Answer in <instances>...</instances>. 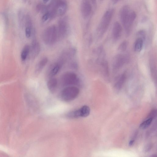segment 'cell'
<instances>
[{
    "instance_id": "cell-3",
    "label": "cell",
    "mask_w": 157,
    "mask_h": 157,
    "mask_svg": "<svg viewBox=\"0 0 157 157\" xmlns=\"http://www.w3.org/2000/svg\"><path fill=\"white\" fill-rule=\"evenodd\" d=\"M79 92V89L75 86H69L63 89L60 94V98L63 101L68 102L75 99Z\"/></svg>"
},
{
    "instance_id": "cell-13",
    "label": "cell",
    "mask_w": 157,
    "mask_h": 157,
    "mask_svg": "<svg viewBox=\"0 0 157 157\" xmlns=\"http://www.w3.org/2000/svg\"><path fill=\"white\" fill-rule=\"evenodd\" d=\"M40 51V46L39 43L35 39L33 40L31 47L29 53L32 58H36L39 54Z\"/></svg>"
},
{
    "instance_id": "cell-22",
    "label": "cell",
    "mask_w": 157,
    "mask_h": 157,
    "mask_svg": "<svg viewBox=\"0 0 157 157\" xmlns=\"http://www.w3.org/2000/svg\"><path fill=\"white\" fill-rule=\"evenodd\" d=\"M153 119L152 118H148L140 124V127L142 129H146L150 125Z\"/></svg>"
},
{
    "instance_id": "cell-16",
    "label": "cell",
    "mask_w": 157,
    "mask_h": 157,
    "mask_svg": "<svg viewBox=\"0 0 157 157\" xmlns=\"http://www.w3.org/2000/svg\"><path fill=\"white\" fill-rule=\"evenodd\" d=\"M150 67L151 76L154 82H156L157 69L156 64L155 60L153 57H151L150 60Z\"/></svg>"
},
{
    "instance_id": "cell-14",
    "label": "cell",
    "mask_w": 157,
    "mask_h": 157,
    "mask_svg": "<svg viewBox=\"0 0 157 157\" xmlns=\"http://www.w3.org/2000/svg\"><path fill=\"white\" fill-rule=\"evenodd\" d=\"M122 31V27L118 22H115L113 26L112 30V37L114 40L119 39L121 36Z\"/></svg>"
},
{
    "instance_id": "cell-20",
    "label": "cell",
    "mask_w": 157,
    "mask_h": 157,
    "mask_svg": "<svg viewBox=\"0 0 157 157\" xmlns=\"http://www.w3.org/2000/svg\"><path fill=\"white\" fill-rule=\"evenodd\" d=\"M144 41L140 38H137L134 44V51L136 52H140L142 49Z\"/></svg>"
},
{
    "instance_id": "cell-26",
    "label": "cell",
    "mask_w": 157,
    "mask_h": 157,
    "mask_svg": "<svg viewBox=\"0 0 157 157\" xmlns=\"http://www.w3.org/2000/svg\"><path fill=\"white\" fill-rule=\"evenodd\" d=\"M51 18L50 14L49 12H47L42 17V20L44 21H46L49 18Z\"/></svg>"
},
{
    "instance_id": "cell-29",
    "label": "cell",
    "mask_w": 157,
    "mask_h": 157,
    "mask_svg": "<svg viewBox=\"0 0 157 157\" xmlns=\"http://www.w3.org/2000/svg\"><path fill=\"white\" fill-rule=\"evenodd\" d=\"M152 147L151 145L149 144L146 147V150H145L147 151H149Z\"/></svg>"
},
{
    "instance_id": "cell-4",
    "label": "cell",
    "mask_w": 157,
    "mask_h": 157,
    "mask_svg": "<svg viewBox=\"0 0 157 157\" xmlns=\"http://www.w3.org/2000/svg\"><path fill=\"white\" fill-rule=\"evenodd\" d=\"M61 82L63 85L70 86L78 84L79 79L75 73L69 72L65 73L62 75Z\"/></svg>"
},
{
    "instance_id": "cell-1",
    "label": "cell",
    "mask_w": 157,
    "mask_h": 157,
    "mask_svg": "<svg viewBox=\"0 0 157 157\" xmlns=\"http://www.w3.org/2000/svg\"><path fill=\"white\" fill-rule=\"evenodd\" d=\"M114 13V10L110 9L103 15L97 29V35L98 38L101 37L107 30Z\"/></svg>"
},
{
    "instance_id": "cell-27",
    "label": "cell",
    "mask_w": 157,
    "mask_h": 157,
    "mask_svg": "<svg viewBox=\"0 0 157 157\" xmlns=\"http://www.w3.org/2000/svg\"><path fill=\"white\" fill-rule=\"evenodd\" d=\"M156 111L155 109L153 110L151 112L150 114V116L151 117L150 118H152L153 119L155 116H156Z\"/></svg>"
},
{
    "instance_id": "cell-23",
    "label": "cell",
    "mask_w": 157,
    "mask_h": 157,
    "mask_svg": "<svg viewBox=\"0 0 157 157\" xmlns=\"http://www.w3.org/2000/svg\"><path fill=\"white\" fill-rule=\"evenodd\" d=\"M128 43L126 41H124L120 44L118 48V50L121 52H124L126 51Z\"/></svg>"
},
{
    "instance_id": "cell-32",
    "label": "cell",
    "mask_w": 157,
    "mask_h": 157,
    "mask_svg": "<svg viewBox=\"0 0 157 157\" xmlns=\"http://www.w3.org/2000/svg\"><path fill=\"white\" fill-rule=\"evenodd\" d=\"M112 0L113 3H116L117 2H118V1L120 0Z\"/></svg>"
},
{
    "instance_id": "cell-30",
    "label": "cell",
    "mask_w": 157,
    "mask_h": 157,
    "mask_svg": "<svg viewBox=\"0 0 157 157\" xmlns=\"http://www.w3.org/2000/svg\"><path fill=\"white\" fill-rule=\"evenodd\" d=\"M134 140H131L129 142V145L130 146H132L134 144Z\"/></svg>"
},
{
    "instance_id": "cell-34",
    "label": "cell",
    "mask_w": 157,
    "mask_h": 157,
    "mask_svg": "<svg viewBox=\"0 0 157 157\" xmlns=\"http://www.w3.org/2000/svg\"></svg>"
},
{
    "instance_id": "cell-8",
    "label": "cell",
    "mask_w": 157,
    "mask_h": 157,
    "mask_svg": "<svg viewBox=\"0 0 157 157\" xmlns=\"http://www.w3.org/2000/svg\"><path fill=\"white\" fill-rule=\"evenodd\" d=\"M98 64L100 65V71L101 74L103 78L108 81L109 80V73L108 63L107 61L104 59Z\"/></svg>"
},
{
    "instance_id": "cell-18",
    "label": "cell",
    "mask_w": 157,
    "mask_h": 157,
    "mask_svg": "<svg viewBox=\"0 0 157 157\" xmlns=\"http://www.w3.org/2000/svg\"><path fill=\"white\" fill-rule=\"evenodd\" d=\"M57 81L55 78H51L47 82V86L49 90L52 93L56 90L57 86Z\"/></svg>"
},
{
    "instance_id": "cell-15",
    "label": "cell",
    "mask_w": 157,
    "mask_h": 157,
    "mask_svg": "<svg viewBox=\"0 0 157 157\" xmlns=\"http://www.w3.org/2000/svg\"><path fill=\"white\" fill-rule=\"evenodd\" d=\"M126 77L125 73H122L118 77L114 85L115 90L118 91L121 90L126 79Z\"/></svg>"
},
{
    "instance_id": "cell-9",
    "label": "cell",
    "mask_w": 157,
    "mask_h": 157,
    "mask_svg": "<svg viewBox=\"0 0 157 157\" xmlns=\"http://www.w3.org/2000/svg\"><path fill=\"white\" fill-rule=\"evenodd\" d=\"M130 12L129 7L127 5L123 6L120 10V19L123 26L125 24L128 18Z\"/></svg>"
},
{
    "instance_id": "cell-28",
    "label": "cell",
    "mask_w": 157,
    "mask_h": 157,
    "mask_svg": "<svg viewBox=\"0 0 157 157\" xmlns=\"http://www.w3.org/2000/svg\"><path fill=\"white\" fill-rule=\"evenodd\" d=\"M71 67L75 69L77 68L78 67V65L75 62H73L71 65Z\"/></svg>"
},
{
    "instance_id": "cell-12",
    "label": "cell",
    "mask_w": 157,
    "mask_h": 157,
    "mask_svg": "<svg viewBox=\"0 0 157 157\" xmlns=\"http://www.w3.org/2000/svg\"><path fill=\"white\" fill-rule=\"evenodd\" d=\"M58 34L60 38H63L66 35L67 32V26L66 21L60 20L58 23Z\"/></svg>"
},
{
    "instance_id": "cell-33",
    "label": "cell",
    "mask_w": 157,
    "mask_h": 157,
    "mask_svg": "<svg viewBox=\"0 0 157 157\" xmlns=\"http://www.w3.org/2000/svg\"><path fill=\"white\" fill-rule=\"evenodd\" d=\"M43 1L45 2H47L49 0H43Z\"/></svg>"
},
{
    "instance_id": "cell-31",
    "label": "cell",
    "mask_w": 157,
    "mask_h": 157,
    "mask_svg": "<svg viewBox=\"0 0 157 157\" xmlns=\"http://www.w3.org/2000/svg\"><path fill=\"white\" fill-rule=\"evenodd\" d=\"M93 4L95 6L96 5V0H91Z\"/></svg>"
},
{
    "instance_id": "cell-2",
    "label": "cell",
    "mask_w": 157,
    "mask_h": 157,
    "mask_svg": "<svg viewBox=\"0 0 157 157\" xmlns=\"http://www.w3.org/2000/svg\"><path fill=\"white\" fill-rule=\"evenodd\" d=\"M58 37L57 30L54 25L49 26L44 31L42 38L44 43L46 44L50 45L54 44Z\"/></svg>"
},
{
    "instance_id": "cell-5",
    "label": "cell",
    "mask_w": 157,
    "mask_h": 157,
    "mask_svg": "<svg viewBox=\"0 0 157 157\" xmlns=\"http://www.w3.org/2000/svg\"><path fill=\"white\" fill-rule=\"evenodd\" d=\"M129 59L127 54H118L113 57L112 63V67L114 70H117L121 68L125 63H127Z\"/></svg>"
},
{
    "instance_id": "cell-25",
    "label": "cell",
    "mask_w": 157,
    "mask_h": 157,
    "mask_svg": "<svg viewBox=\"0 0 157 157\" xmlns=\"http://www.w3.org/2000/svg\"><path fill=\"white\" fill-rule=\"evenodd\" d=\"M31 25H26L25 29V34L26 37L29 38L30 37L31 33Z\"/></svg>"
},
{
    "instance_id": "cell-6",
    "label": "cell",
    "mask_w": 157,
    "mask_h": 157,
    "mask_svg": "<svg viewBox=\"0 0 157 157\" xmlns=\"http://www.w3.org/2000/svg\"><path fill=\"white\" fill-rule=\"evenodd\" d=\"M90 112V107L85 105L80 109L72 111V115L74 119L81 117H86L89 115Z\"/></svg>"
},
{
    "instance_id": "cell-21",
    "label": "cell",
    "mask_w": 157,
    "mask_h": 157,
    "mask_svg": "<svg viewBox=\"0 0 157 157\" xmlns=\"http://www.w3.org/2000/svg\"><path fill=\"white\" fill-rule=\"evenodd\" d=\"M30 47L28 45H25L23 48L21 53V58L22 60L24 61L26 59L30 52Z\"/></svg>"
},
{
    "instance_id": "cell-10",
    "label": "cell",
    "mask_w": 157,
    "mask_h": 157,
    "mask_svg": "<svg viewBox=\"0 0 157 157\" xmlns=\"http://www.w3.org/2000/svg\"><path fill=\"white\" fill-rule=\"evenodd\" d=\"M91 10V6L89 0H82L81 5V11L83 17L84 18L88 17Z\"/></svg>"
},
{
    "instance_id": "cell-19",
    "label": "cell",
    "mask_w": 157,
    "mask_h": 157,
    "mask_svg": "<svg viewBox=\"0 0 157 157\" xmlns=\"http://www.w3.org/2000/svg\"><path fill=\"white\" fill-rule=\"evenodd\" d=\"M62 65L59 62L53 64L50 67L49 75L51 77H53L58 72Z\"/></svg>"
},
{
    "instance_id": "cell-11",
    "label": "cell",
    "mask_w": 157,
    "mask_h": 157,
    "mask_svg": "<svg viewBox=\"0 0 157 157\" xmlns=\"http://www.w3.org/2000/svg\"><path fill=\"white\" fill-rule=\"evenodd\" d=\"M76 50L71 48L66 50L61 55L59 61L62 64L65 62L72 58L75 55Z\"/></svg>"
},
{
    "instance_id": "cell-7",
    "label": "cell",
    "mask_w": 157,
    "mask_h": 157,
    "mask_svg": "<svg viewBox=\"0 0 157 157\" xmlns=\"http://www.w3.org/2000/svg\"><path fill=\"white\" fill-rule=\"evenodd\" d=\"M136 17V14L134 11L130 12L128 18L125 25L123 26L126 35L128 36L131 32L132 25Z\"/></svg>"
},
{
    "instance_id": "cell-24",
    "label": "cell",
    "mask_w": 157,
    "mask_h": 157,
    "mask_svg": "<svg viewBox=\"0 0 157 157\" xmlns=\"http://www.w3.org/2000/svg\"><path fill=\"white\" fill-rule=\"evenodd\" d=\"M136 36L137 38H140L144 41L146 38V33L144 30H141L137 32Z\"/></svg>"
},
{
    "instance_id": "cell-17",
    "label": "cell",
    "mask_w": 157,
    "mask_h": 157,
    "mask_svg": "<svg viewBox=\"0 0 157 157\" xmlns=\"http://www.w3.org/2000/svg\"><path fill=\"white\" fill-rule=\"evenodd\" d=\"M48 61V59L46 57L42 59L36 64L35 67V71L36 74H38L46 66Z\"/></svg>"
}]
</instances>
